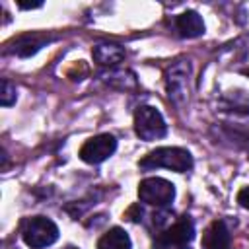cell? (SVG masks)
<instances>
[{"instance_id":"obj_1","label":"cell","mask_w":249,"mask_h":249,"mask_svg":"<svg viewBox=\"0 0 249 249\" xmlns=\"http://www.w3.org/2000/svg\"><path fill=\"white\" fill-rule=\"evenodd\" d=\"M193 156L185 148H175V146H163L156 148L150 154H146L138 165L142 169H154V167H165L177 173H187L193 169Z\"/></svg>"},{"instance_id":"obj_2","label":"cell","mask_w":249,"mask_h":249,"mask_svg":"<svg viewBox=\"0 0 249 249\" xmlns=\"http://www.w3.org/2000/svg\"><path fill=\"white\" fill-rule=\"evenodd\" d=\"M21 239L31 249H43L53 245L58 239V228L51 218L45 216H31L23 218L19 224Z\"/></svg>"},{"instance_id":"obj_11","label":"cell","mask_w":249,"mask_h":249,"mask_svg":"<svg viewBox=\"0 0 249 249\" xmlns=\"http://www.w3.org/2000/svg\"><path fill=\"white\" fill-rule=\"evenodd\" d=\"M91 56L101 66H115L117 62H121L124 58V49L115 43H99L93 47Z\"/></svg>"},{"instance_id":"obj_14","label":"cell","mask_w":249,"mask_h":249,"mask_svg":"<svg viewBox=\"0 0 249 249\" xmlns=\"http://www.w3.org/2000/svg\"><path fill=\"white\" fill-rule=\"evenodd\" d=\"M16 101V86L10 84V80H2V93H0V103L4 107H10Z\"/></svg>"},{"instance_id":"obj_4","label":"cell","mask_w":249,"mask_h":249,"mask_svg":"<svg viewBox=\"0 0 249 249\" xmlns=\"http://www.w3.org/2000/svg\"><path fill=\"white\" fill-rule=\"evenodd\" d=\"M134 132L138 138L150 142L163 138L167 132V124L161 117V113L152 105H142L134 113Z\"/></svg>"},{"instance_id":"obj_12","label":"cell","mask_w":249,"mask_h":249,"mask_svg":"<svg viewBox=\"0 0 249 249\" xmlns=\"http://www.w3.org/2000/svg\"><path fill=\"white\" fill-rule=\"evenodd\" d=\"M130 237L123 228H111L97 241V249H130Z\"/></svg>"},{"instance_id":"obj_7","label":"cell","mask_w":249,"mask_h":249,"mask_svg":"<svg viewBox=\"0 0 249 249\" xmlns=\"http://www.w3.org/2000/svg\"><path fill=\"white\" fill-rule=\"evenodd\" d=\"M117 150V140L113 134H97L89 140L84 142V146L80 148V158L86 163H101L105 161L109 156H113V152Z\"/></svg>"},{"instance_id":"obj_17","label":"cell","mask_w":249,"mask_h":249,"mask_svg":"<svg viewBox=\"0 0 249 249\" xmlns=\"http://www.w3.org/2000/svg\"><path fill=\"white\" fill-rule=\"evenodd\" d=\"M247 74H249V72H247Z\"/></svg>"},{"instance_id":"obj_16","label":"cell","mask_w":249,"mask_h":249,"mask_svg":"<svg viewBox=\"0 0 249 249\" xmlns=\"http://www.w3.org/2000/svg\"><path fill=\"white\" fill-rule=\"evenodd\" d=\"M64 249H78V247H72V245H68V247H64Z\"/></svg>"},{"instance_id":"obj_15","label":"cell","mask_w":249,"mask_h":249,"mask_svg":"<svg viewBox=\"0 0 249 249\" xmlns=\"http://www.w3.org/2000/svg\"><path fill=\"white\" fill-rule=\"evenodd\" d=\"M237 202H239V206H243V208L249 210V187H243L237 193Z\"/></svg>"},{"instance_id":"obj_3","label":"cell","mask_w":249,"mask_h":249,"mask_svg":"<svg viewBox=\"0 0 249 249\" xmlns=\"http://www.w3.org/2000/svg\"><path fill=\"white\" fill-rule=\"evenodd\" d=\"M195 237V224L189 214L173 220L165 230L156 233L152 249H189V243Z\"/></svg>"},{"instance_id":"obj_13","label":"cell","mask_w":249,"mask_h":249,"mask_svg":"<svg viewBox=\"0 0 249 249\" xmlns=\"http://www.w3.org/2000/svg\"><path fill=\"white\" fill-rule=\"evenodd\" d=\"M103 78H105L107 84H111L115 88H121V89H128V88H134L136 86V78L128 70H117V72L105 74Z\"/></svg>"},{"instance_id":"obj_10","label":"cell","mask_w":249,"mask_h":249,"mask_svg":"<svg viewBox=\"0 0 249 249\" xmlns=\"http://www.w3.org/2000/svg\"><path fill=\"white\" fill-rule=\"evenodd\" d=\"M51 41V37H47V35H41V33H27V35H21V37H18L14 43H12V47H8V51L10 53H14V54H18V56H31V54H35L45 43H49Z\"/></svg>"},{"instance_id":"obj_8","label":"cell","mask_w":249,"mask_h":249,"mask_svg":"<svg viewBox=\"0 0 249 249\" xmlns=\"http://www.w3.org/2000/svg\"><path fill=\"white\" fill-rule=\"evenodd\" d=\"M204 249H231V233L224 220H214L202 233Z\"/></svg>"},{"instance_id":"obj_9","label":"cell","mask_w":249,"mask_h":249,"mask_svg":"<svg viewBox=\"0 0 249 249\" xmlns=\"http://www.w3.org/2000/svg\"><path fill=\"white\" fill-rule=\"evenodd\" d=\"M173 29H175V33L179 37L193 39V37H198V35L204 33V21L195 10H187V12L179 14V16H175Z\"/></svg>"},{"instance_id":"obj_5","label":"cell","mask_w":249,"mask_h":249,"mask_svg":"<svg viewBox=\"0 0 249 249\" xmlns=\"http://www.w3.org/2000/svg\"><path fill=\"white\" fill-rule=\"evenodd\" d=\"M138 196L144 204H152L156 208H167L175 198V187L167 179L146 177L138 185Z\"/></svg>"},{"instance_id":"obj_6","label":"cell","mask_w":249,"mask_h":249,"mask_svg":"<svg viewBox=\"0 0 249 249\" xmlns=\"http://www.w3.org/2000/svg\"><path fill=\"white\" fill-rule=\"evenodd\" d=\"M189 78H191V64L187 60H177L165 70V89L167 97L181 105L189 95Z\"/></svg>"}]
</instances>
